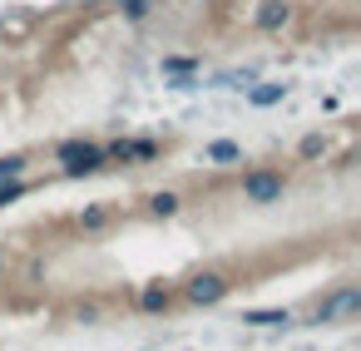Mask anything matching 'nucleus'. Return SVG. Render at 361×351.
<instances>
[{
	"label": "nucleus",
	"instance_id": "nucleus-1",
	"mask_svg": "<svg viewBox=\"0 0 361 351\" xmlns=\"http://www.w3.org/2000/svg\"><path fill=\"white\" fill-rule=\"evenodd\" d=\"M55 164H60L65 178H94V173L109 168V154L94 139H60L55 144Z\"/></svg>",
	"mask_w": 361,
	"mask_h": 351
},
{
	"label": "nucleus",
	"instance_id": "nucleus-2",
	"mask_svg": "<svg viewBox=\"0 0 361 351\" xmlns=\"http://www.w3.org/2000/svg\"><path fill=\"white\" fill-rule=\"evenodd\" d=\"M361 312V287L356 282H346V287H336V292H326L317 307H312V316H307V326H331V321H351Z\"/></svg>",
	"mask_w": 361,
	"mask_h": 351
},
{
	"label": "nucleus",
	"instance_id": "nucleus-3",
	"mask_svg": "<svg viewBox=\"0 0 361 351\" xmlns=\"http://www.w3.org/2000/svg\"><path fill=\"white\" fill-rule=\"evenodd\" d=\"M282 193H287L282 168H247L243 173V203H252V208H272V203H282Z\"/></svg>",
	"mask_w": 361,
	"mask_h": 351
},
{
	"label": "nucleus",
	"instance_id": "nucleus-4",
	"mask_svg": "<svg viewBox=\"0 0 361 351\" xmlns=\"http://www.w3.org/2000/svg\"><path fill=\"white\" fill-rule=\"evenodd\" d=\"M228 292H233V282H228V272H218V267L193 272V277L183 282V302H193V307H218Z\"/></svg>",
	"mask_w": 361,
	"mask_h": 351
},
{
	"label": "nucleus",
	"instance_id": "nucleus-5",
	"mask_svg": "<svg viewBox=\"0 0 361 351\" xmlns=\"http://www.w3.org/2000/svg\"><path fill=\"white\" fill-rule=\"evenodd\" d=\"M104 154H109V164H154L164 154V144L159 139H114V144H104Z\"/></svg>",
	"mask_w": 361,
	"mask_h": 351
},
{
	"label": "nucleus",
	"instance_id": "nucleus-6",
	"mask_svg": "<svg viewBox=\"0 0 361 351\" xmlns=\"http://www.w3.org/2000/svg\"><path fill=\"white\" fill-rule=\"evenodd\" d=\"M292 25V0H257V11H252V30L257 35H277Z\"/></svg>",
	"mask_w": 361,
	"mask_h": 351
},
{
	"label": "nucleus",
	"instance_id": "nucleus-7",
	"mask_svg": "<svg viewBox=\"0 0 361 351\" xmlns=\"http://www.w3.org/2000/svg\"><path fill=\"white\" fill-rule=\"evenodd\" d=\"M238 321H243V326H257V331H277V326L287 331V326H292V312H287V307H247Z\"/></svg>",
	"mask_w": 361,
	"mask_h": 351
},
{
	"label": "nucleus",
	"instance_id": "nucleus-8",
	"mask_svg": "<svg viewBox=\"0 0 361 351\" xmlns=\"http://www.w3.org/2000/svg\"><path fill=\"white\" fill-rule=\"evenodd\" d=\"M173 302H178V292H173L169 282H144V287H139V312H149V316L169 312Z\"/></svg>",
	"mask_w": 361,
	"mask_h": 351
},
{
	"label": "nucleus",
	"instance_id": "nucleus-9",
	"mask_svg": "<svg viewBox=\"0 0 361 351\" xmlns=\"http://www.w3.org/2000/svg\"><path fill=\"white\" fill-rule=\"evenodd\" d=\"M243 94H247V104H252V109H272V104H282V99H287V85H282V80H252Z\"/></svg>",
	"mask_w": 361,
	"mask_h": 351
},
{
	"label": "nucleus",
	"instance_id": "nucleus-10",
	"mask_svg": "<svg viewBox=\"0 0 361 351\" xmlns=\"http://www.w3.org/2000/svg\"><path fill=\"white\" fill-rule=\"evenodd\" d=\"M203 164H243V144L238 139H213V144H203Z\"/></svg>",
	"mask_w": 361,
	"mask_h": 351
},
{
	"label": "nucleus",
	"instance_id": "nucleus-11",
	"mask_svg": "<svg viewBox=\"0 0 361 351\" xmlns=\"http://www.w3.org/2000/svg\"><path fill=\"white\" fill-rule=\"evenodd\" d=\"M326 149H331V144H326V134H322V129H312V134H302V139H297V159H302V164L326 159Z\"/></svg>",
	"mask_w": 361,
	"mask_h": 351
},
{
	"label": "nucleus",
	"instance_id": "nucleus-12",
	"mask_svg": "<svg viewBox=\"0 0 361 351\" xmlns=\"http://www.w3.org/2000/svg\"><path fill=\"white\" fill-rule=\"evenodd\" d=\"M178 208H183V198H178L173 188H159V193H149V213H154V218H178Z\"/></svg>",
	"mask_w": 361,
	"mask_h": 351
},
{
	"label": "nucleus",
	"instance_id": "nucleus-13",
	"mask_svg": "<svg viewBox=\"0 0 361 351\" xmlns=\"http://www.w3.org/2000/svg\"><path fill=\"white\" fill-rule=\"evenodd\" d=\"M159 70H164V80H169V75H198L203 60H198V55H164Z\"/></svg>",
	"mask_w": 361,
	"mask_h": 351
},
{
	"label": "nucleus",
	"instance_id": "nucleus-14",
	"mask_svg": "<svg viewBox=\"0 0 361 351\" xmlns=\"http://www.w3.org/2000/svg\"><path fill=\"white\" fill-rule=\"evenodd\" d=\"M109 223H114V208H104V203H90V208L80 213V228H85V233H104Z\"/></svg>",
	"mask_w": 361,
	"mask_h": 351
},
{
	"label": "nucleus",
	"instance_id": "nucleus-15",
	"mask_svg": "<svg viewBox=\"0 0 361 351\" xmlns=\"http://www.w3.org/2000/svg\"><path fill=\"white\" fill-rule=\"evenodd\" d=\"M114 6H119V16H124L129 25H144V20L154 16V6H159V0H114Z\"/></svg>",
	"mask_w": 361,
	"mask_h": 351
},
{
	"label": "nucleus",
	"instance_id": "nucleus-16",
	"mask_svg": "<svg viewBox=\"0 0 361 351\" xmlns=\"http://www.w3.org/2000/svg\"><path fill=\"white\" fill-rule=\"evenodd\" d=\"M30 193V178H0V208H11Z\"/></svg>",
	"mask_w": 361,
	"mask_h": 351
},
{
	"label": "nucleus",
	"instance_id": "nucleus-17",
	"mask_svg": "<svg viewBox=\"0 0 361 351\" xmlns=\"http://www.w3.org/2000/svg\"><path fill=\"white\" fill-rule=\"evenodd\" d=\"M252 80H257V70H228V75L213 80V90H247Z\"/></svg>",
	"mask_w": 361,
	"mask_h": 351
},
{
	"label": "nucleus",
	"instance_id": "nucleus-18",
	"mask_svg": "<svg viewBox=\"0 0 361 351\" xmlns=\"http://www.w3.org/2000/svg\"><path fill=\"white\" fill-rule=\"evenodd\" d=\"M25 168H30L25 154H6V159H0V178H25Z\"/></svg>",
	"mask_w": 361,
	"mask_h": 351
},
{
	"label": "nucleus",
	"instance_id": "nucleus-19",
	"mask_svg": "<svg viewBox=\"0 0 361 351\" xmlns=\"http://www.w3.org/2000/svg\"><path fill=\"white\" fill-rule=\"evenodd\" d=\"M169 90H183L188 94V90H203V80L198 75H169Z\"/></svg>",
	"mask_w": 361,
	"mask_h": 351
},
{
	"label": "nucleus",
	"instance_id": "nucleus-20",
	"mask_svg": "<svg viewBox=\"0 0 361 351\" xmlns=\"http://www.w3.org/2000/svg\"><path fill=\"white\" fill-rule=\"evenodd\" d=\"M0 282H6V252H0Z\"/></svg>",
	"mask_w": 361,
	"mask_h": 351
}]
</instances>
